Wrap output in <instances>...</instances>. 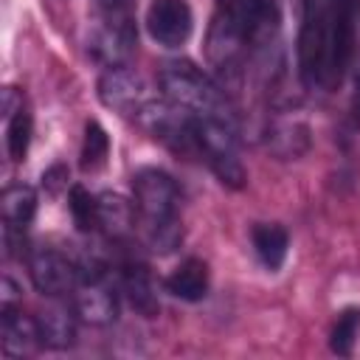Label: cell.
Masks as SVG:
<instances>
[{
    "mask_svg": "<svg viewBox=\"0 0 360 360\" xmlns=\"http://www.w3.org/2000/svg\"><path fill=\"white\" fill-rule=\"evenodd\" d=\"M132 202L143 239L158 253H172L183 242L180 188L174 177L158 166H143L132 174Z\"/></svg>",
    "mask_w": 360,
    "mask_h": 360,
    "instance_id": "6da1fadb",
    "label": "cell"
},
{
    "mask_svg": "<svg viewBox=\"0 0 360 360\" xmlns=\"http://www.w3.org/2000/svg\"><path fill=\"white\" fill-rule=\"evenodd\" d=\"M160 93L177 104L191 121H225L239 124L236 112L228 101V93L219 82H214L208 73H202L188 59L166 62L158 73Z\"/></svg>",
    "mask_w": 360,
    "mask_h": 360,
    "instance_id": "7a4b0ae2",
    "label": "cell"
},
{
    "mask_svg": "<svg viewBox=\"0 0 360 360\" xmlns=\"http://www.w3.org/2000/svg\"><path fill=\"white\" fill-rule=\"evenodd\" d=\"M340 0H304L301 28H298V76L307 87L335 84V20Z\"/></svg>",
    "mask_w": 360,
    "mask_h": 360,
    "instance_id": "3957f363",
    "label": "cell"
},
{
    "mask_svg": "<svg viewBox=\"0 0 360 360\" xmlns=\"http://www.w3.org/2000/svg\"><path fill=\"white\" fill-rule=\"evenodd\" d=\"M248 53H250V37H248V25L242 14L219 6L205 34V59L219 76L222 87L236 84L242 79Z\"/></svg>",
    "mask_w": 360,
    "mask_h": 360,
    "instance_id": "277c9868",
    "label": "cell"
},
{
    "mask_svg": "<svg viewBox=\"0 0 360 360\" xmlns=\"http://www.w3.org/2000/svg\"><path fill=\"white\" fill-rule=\"evenodd\" d=\"M200 155L217 174V180L228 188H242L248 172L239 160V124L225 121H194Z\"/></svg>",
    "mask_w": 360,
    "mask_h": 360,
    "instance_id": "5b68a950",
    "label": "cell"
},
{
    "mask_svg": "<svg viewBox=\"0 0 360 360\" xmlns=\"http://www.w3.org/2000/svg\"><path fill=\"white\" fill-rule=\"evenodd\" d=\"M135 45H138V31H135L129 8L96 11V20H93L90 34H87V51L104 68L127 65L129 56L135 53Z\"/></svg>",
    "mask_w": 360,
    "mask_h": 360,
    "instance_id": "8992f818",
    "label": "cell"
},
{
    "mask_svg": "<svg viewBox=\"0 0 360 360\" xmlns=\"http://www.w3.org/2000/svg\"><path fill=\"white\" fill-rule=\"evenodd\" d=\"M135 124H141L155 141H160L166 149H172L177 155H186V158L200 155L194 121L177 104H172L163 93L152 98V104L141 112V118Z\"/></svg>",
    "mask_w": 360,
    "mask_h": 360,
    "instance_id": "52a82bcc",
    "label": "cell"
},
{
    "mask_svg": "<svg viewBox=\"0 0 360 360\" xmlns=\"http://www.w3.org/2000/svg\"><path fill=\"white\" fill-rule=\"evenodd\" d=\"M98 98L107 110L118 112L121 118H132L138 121L141 112L152 104L155 93L149 90L146 79L141 73H135L129 65H118V68H107L98 79Z\"/></svg>",
    "mask_w": 360,
    "mask_h": 360,
    "instance_id": "ba28073f",
    "label": "cell"
},
{
    "mask_svg": "<svg viewBox=\"0 0 360 360\" xmlns=\"http://www.w3.org/2000/svg\"><path fill=\"white\" fill-rule=\"evenodd\" d=\"M25 262H28L31 284L45 298H65L73 292V287L79 281L73 256H68L51 245H37L25 253Z\"/></svg>",
    "mask_w": 360,
    "mask_h": 360,
    "instance_id": "9c48e42d",
    "label": "cell"
},
{
    "mask_svg": "<svg viewBox=\"0 0 360 360\" xmlns=\"http://www.w3.org/2000/svg\"><path fill=\"white\" fill-rule=\"evenodd\" d=\"M73 309L79 321L93 326H107L118 318V292L107 278V270H84L73 287Z\"/></svg>",
    "mask_w": 360,
    "mask_h": 360,
    "instance_id": "30bf717a",
    "label": "cell"
},
{
    "mask_svg": "<svg viewBox=\"0 0 360 360\" xmlns=\"http://www.w3.org/2000/svg\"><path fill=\"white\" fill-rule=\"evenodd\" d=\"M194 17L186 0H152L146 8V31L163 48H180L188 42Z\"/></svg>",
    "mask_w": 360,
    "mask_h": 360,
    "instance_id": "8fae6325",
    "label": "cell"
},
{
    "mask_svg": "<svg viewBox=\"0 0 360 360\" xmlns=\"http://www.w3.org/2000/svg\"><path fill=\"white\" fill-rule=\"evenodd\" d=\"M118 273H121V287H124V295H127L129 307H132L135 312H141L143 318L158 315L160 301H158L155 281H152V273H149L146 262H143L138 253L129 250V253L121 256Z\"/></svg>",
    "mask_w": 360,
    "mask_h": 360,
    "instance_id": "7c38bea8",
    "label": "cell"
},
{
    "mask_svg": "<svg viewBox=\"0 0 360 360\" xmlns=\"http://www.w3.org/2000/svg\"><path fill=\"white\" fill-rule=\"evenodd\" d=\"M37 329H39V340L48 349H70L76 343V309L73 304H65L62 298H51L37 315Z\"/></svg>",
    "mask_w": 360,
    "mask_h": 360,
    "instance_id": "4fadbf2b",
    "label": "cell"
},
{
    "mask_svg": "<svg viewBox=\"0 0 360 360\" xmlns=\"http://www.w3.org/2000/svg\"><path fill=\"white\" fill-rule=\"evenodd\" d=\"M0 332H3V352L8 357H25L37 352V346H42L37 318L22 315L14 304L0 307Z\"/></svg>",
    "mask_w": 360,
    "mask_h": 360,
    "instance_id": "5bb4252c",
    "label": "cell"
},
{
    "mask_svg": "<svg viewBox=\"0 0 360 360\" xmlns=\"http://www.w3.org/2000/svg\"><path fill=\"white\" fill-rule=\"evenodd\" d=\"M135 211L138 208L121 194H98V231H104L110 242L127 248V239L135 233Z\"/></svg>",
    "mask_w": 360,
    "mask_h": 360,
    "instance_id": "9a60e30c",
    "label": "cell"
},
{
    "mask_svg": "<svg viewBox=\"0 0 360 360\" xmlns=\"http://www.w3.org/2000/svg\"><path fill=\"white\" fill-rule=\"evenodd\" d=\"M357 25H360V0H340L338 3V20H335V45H332V62H335V79L338 82L354 59Z\"/></svg>",
    "mask_w": 360,
    "mask_h": 360,
    "instance_id": "2e32d148",
    "label": "cell"
},
{
    "mask_svg": "<svg viewBox=\"0 0 360 360\" xmlns=\"http://www.w3.org/2000/svg\"><path fill=\"white\" fill-rule=\"evenodd\" d=\"M267 149L281 160H295L309 149V127L298 118H273L264 132Z\"/></svg>",
    "mask_w": 360,
    "mask_h": 360,
    "instance_id": "e0dca14e",
    "label": "cell"
},
{
    "mask_svg": "<svg viewBox=\"0 0 360 360\" xmlns=\"http://www.w3.org/2000/svg\"><path fill=\"white\" fill-rule=\"evenodd\" d=\"M166 292L180 298V301H202L208 295V264L197 256L183 259L169 276H166Z\"/></svg>",
    "mask_w": 360,
    "mask_h": 360,
    "instance_id": "ac0fdd59",
    "label": "cell"
},
{
    "mask_svg": "<svg viewBox=\"0 0 360 360\" xmlns=\"http://www.w3.org/2000/svg\"><path fill=\"white\" fill-rule=\"evenodd\" d=\"M250 239H253V250H256L259 262L270 273H276L287 259V248H290L287 228H281L278 222H259V225H253Z\"/></svg>",
    "mask_w": 360,
    "mask_h": 360,
    "instance_id": "d6986e66",
    "label": "cell"
},
{
    "mask_svg": "<svg viewBox=\"0 0 360 360\" xmlns=\"http://www.w3.org/2000/svg\"><path fill=\"white\" fill-rule=\"evenodd\" d=\"M3 225L11 231H25L37 214V191L28 183H14L0 197Z\"/></svg>",
    "mask_w": 360,
    "mask_h": 360,
    "instance_id": "ffe728a7",
    "label": "cell"
},
{
    "mask_svg": "<svg viewBox=\"0 0 360 360\" xmlns=\"http://www.w3.org/2000/svg\"><path fill=\"white\" fill-rule=\"evenodd\" d=\"M82 169L84 172H98L107 158H110V135L98 121H87L84 124V141H82Z\"/></svg>",
    "mask_w": 360,
    "mask_h": 360,
    "instance_id": "44dd1931",
    "label": "cell"
},
{
    "mask_svg": "<svg viewBox=\"0 0 360 360\" xmlns=\"http://www.w3.org/2000/svg\"><path fill=\"white\" fill-rule=\"evenodd\" d=\"M68 205H70V217L82 233H93L98 228V197H93L84 186H70Z\"/></svg>",
    "mask_w": 360,
    "mask_h": 360,
    "instance_id": "7402d4cb",
    "label": "cell"
},
{
    "mask_svg": "<svg viewBox=\"0 0 360 360\" xmlns=\"http://www.w3.org/2000/svg\"><path fill=\"white\" fill-rule=\"evenodd\" d=\"M357 335H360V309L357 307H349L338 315L332 332H329V346L335 354H343L349 357L354 352V343H357Z\"/></svg>",
    "mask_w": 360,
    "mask_h": 360,
    "instance_id": "603a6c76",
    "label": "cell"
},
{
    "mask_svg": "<svg viewBox=\"0 0 360 360\" xmlns=\"http://www.w3.org/2000/svg\"><path fill=\"white\" fill-rule=\"evenodd\" d=\"M8 135H6V143H8V158L14 160V163H20V160H25V155H28V143H31V112H28V107L22 104L20 110H14L8 118Z\"/></svg>",
    "mask_w": 360,
    "mask_h": 360,
    "instance_id": "cb8c5ba5",
    "label": "cell"
},
{
    "mask_svg": "<svg viewBox=\"0 0 360 360\" xmlns=\"http://www.w3.org/2000/svg\"><path fill=\"white\" fill-rule=\"evenodd\" d=\"M42 188H45L48 194H59L62 188H68V169H65L62 163L51 166V169L42 174Z\"/></svg>",
    "mask_w": 360,
    "mask_h": 360,
    "instance_id": "d4e9b609",
    "label": "cell"
},
{
    "mask_svg": "<svg viewBox=\"0 0 360 360\" xmlns=\"http://www.w3.org/2000/svg\"><path fill=\"white\" fill-rule=\"evenodd\" d=\"M352 124L360 127V65L354 73V90H352Z\"/></svg>",
    "mask_w": 360,
    "mask_h": 360,
    "instance_id": "484cf974",
    "label": "cell"
},
{
    "mask_svg": "<svg viewBox=\"0 0 360 360\" xmlns=\"http://www.w3.org/2000/svg\"><path fill=\"white\" fill-rule=\"evenodd\" d=\"M96 3V11H124L129 8L132 0H93Z\"/></svg>",
    "mask_w": 360,
    "mask_h": 360,
    "instance_id": "4316f807",
    "label": "cell"
}]
</instances>
